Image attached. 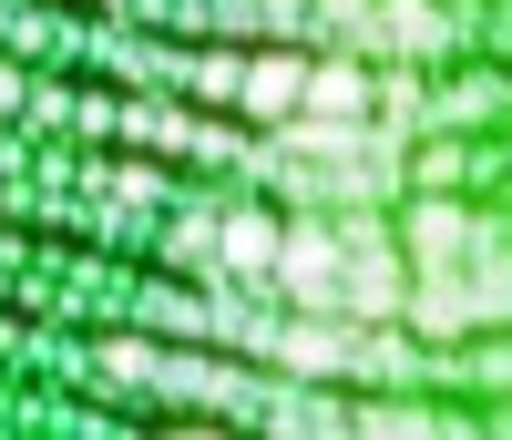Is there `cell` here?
Segmentation results:
<instances>
[]
</instances>
